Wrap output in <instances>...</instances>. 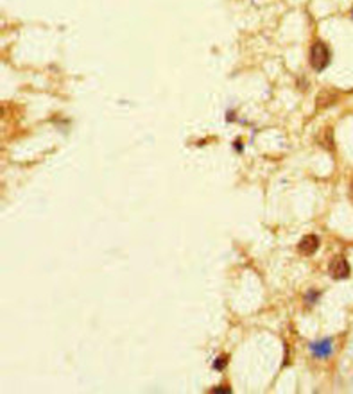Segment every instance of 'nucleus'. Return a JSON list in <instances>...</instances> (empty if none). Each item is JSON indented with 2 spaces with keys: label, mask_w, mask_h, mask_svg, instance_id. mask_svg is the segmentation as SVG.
Segmentation results:
<instances>
[{
  "label": "nucleus",
  "mask_w": 353,
  "mask_h": 394,
  "mask_svg": "<svg viewBox=\"0 0 353 394\" xmlns=\"http://www.w3.org/2000/svg\"><path fill=\"white\" fill-rule=\"evenodd\" d=\"M230 391H231V389H230V387H228V386H221V387H219V389H214V391H212V393L217 394V393H230Z\"/></svg>",
  "instance_id": "0eeeda50"
},
{
  "label": "nucleus",
  "mask_w": 353,
  "mask_h": 394,
  "mask_svg": "<svg viewBox=\"0 0 353 394\" xmlns=\"http://www.w3.org/2000/svg\"><path fill=\"white\" fill-rule=\"evenodd\" d=\"M228 362H230V357L228 355H221V357H217V359L214 360V369L215 371H224V368L228 366Z\"/></svg>",
  "instance_id": "39448f33"
},
{
  "label": "nucleus",
  "mask_w": 353,
  "mask_h": 394,
  "mask_svg": "<svg viewBox=\"0 0 353 394\" xmlns=\"http://www.w3.org/2000/svg\"><path fill=\"white\" fill-rule=\"evenodd\" d=\"M350 199H352V202H353V181H352V185H350Z\"/></svg>",
  "instance_id": "6e6552de"
},
{
  "label": "nucleus",
  "mask_w": 353,
  "mask_h": 394,
  "mask_svg": "<svg viewBox=\"0 0 353 394\" xmlns=\"http://www.w3.org/2000/svg\"><path fill=\"white\" fill-rule=\"evenodd\" d=\"M309 350L316 359L327 360L334 355V341H332V339H321V341L312 342L309 346Z\"/></svg>",
  "instance_id": "7ed1b4c3"
},
{
  "label": "nucleus",
  "mask_w": 353,
  "mask_h": 394,
  "mask_svg": "<svg viewBox=\"0 0 353 394\" xmlns=\"http://www.w3.org/2000/svg\"><path fill=\"white\" fill-rule=\"evenodd\" d=\"M352 16H353V9H352Z\"/></svg>",
  "instance_id": "1a4fd4ad"
},
{
  "label": "nucleus",
  "mask_w": 353,
  "mask_h": 394,
  "mask_svg": "<svg viewBox=\"0 0 353 394\" xmlns=\"http://www.w3.org/2000/svg\"><path fill=\"white\" fill-rule=\"evenodd\" d=\"M330 59H332V52L328 45L321 39L314 41L312 47H310V66L314 68L316 72H323L330 65Z\"/></svg>",
  "instance_id": "f257e3e1"
},
{
  "label": "nucleus",
  "mask_w": 353,
  "mask_h": 394,
  "mask_svg": "<svg viewBox=\"0 0 353 394\" xmlns=\"http://www.w3.org/2000/svg\"><path fill=\"white\" fill-rule=\"evenodd\" d=\"M319 249V236L318 235H305L298 244V253L303 256H312Z\"/></svg>",
  "instance_id": "20e7f679"
},
{
  "label": "nucleus",
  "mask_w": 353,
  "mask_h": 394,
  "mask_svg": "<svg viewBox=\"0 0 353 394\" xmlns=\"http://www.w3.org/2000/svg\"><path fill=\"white\" fill-rule=\"evenodd\" d=\"M328 272L334 280H346L352 274V267H350V262L346 260V256H336L332 260L330 265H328Z\"/></svg>",
  "instance_id": "f03ea898"
},
{
  "label": "nucleus",
  "mask_w": 353,
  "mask_h": 394,
  "mask_svg": "<svg viewBox=\"0 0 353 394\" xmlns=\"http://www.w3.org/2000/svg\"><path fill=\"white\" fill-rule=\"evenodd\" d=\"M319 296H321V292H318V290H316V292H314V290H310V292L307 294V298H305V299H307V301H309V303H316V301H318Z\"/></svg>",
  "instance_id": "423d86ee"
}]
</instances>
